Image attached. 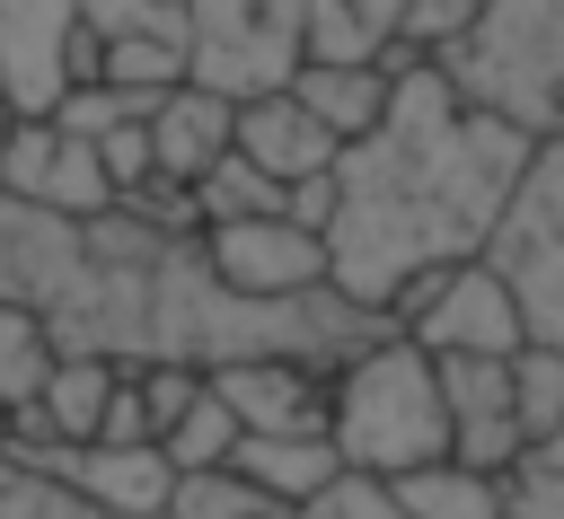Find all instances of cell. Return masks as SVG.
I'll return each instance as SVG.
<instances>
[{
    "label": "cell",
    "mask_w": 564,
    "mask_h": 519,
    "mask_svg": "<svg viewBox=\"0 0 564 519\" xmlns=\"http://www.w3.org/2000/svg\"><path fill=\"white\" fill-rule=\"evenodd\" d=\"M167 519H291V501H273V493L247 484L238 466H212V475H176Z\"/></svg>",
    "instance_id": "cell-24"
},
{
    "label": "cell",
    "mask_w": 564,
    "mask_h": 519,
    "mask_svg": "<svg viewBox=\"0 0 564 519\" xmlns=\"http://www.w3.org/2000/svg\"><path fill=\"white\" fill-rule=\"evenodd\" d=\"M79 79H123V88L194 79L185 0H79Z\"/></svg>",
    "instance_id": "cell-7"
},
{
    "label": "cell",
    "mask_w": 564,
    "mask_h": 519,
    "mask_svg": "<svg viewBox=\"0 0 564 519\" xmlns=\"http://www.w3.org/2000/svg\"><path fill=\"white\" fill-rule=\"evenodd\" d=\"M9 132H18V106H9V97H0V150H9Z\"/></svg>",
    "instance_id": "cell-29"
},
{
    "label": "cell",
    "mask_w": 564,
    "mask_h": 519,
    "mask_svg": "<svg viewBox=\"0 0 564 519\" xmlns=\"http://www.w3.org/2000/svg\"><path fill=\"white\" fill-rule=\"evenodd\" d=\"M212 387L247 431H335V369L317 361H229Z\"/></svg>",
    "instance_id": "cell-16"
},
{
    "label": "cell",
    "mask_w": 564,
    "mask_h": 519,
    "mask_svg": "<svg viewBox=\"0 0 564 519\" xmlns=\"http://www.w3.org/2000/svg\"><path fill=\"white\" fill-rule=\"evenodd\" d=\"M388 317H397V334H414L432 361H449V352H494V361H511V352L529 343L520 290L494 273V255H467V264L423 273Z\"/></svg>",
    "instance_id": "cell-6"
},
{
    "label": "cell",
    "mask_w": 564,
    "mask_h": 519,
    "mask_svg": "<svg viewBox=\"0 0 564 519\" xmlns=\"http://www.w3.org/2000/svg\"><path fill=\"white\" fill-rule=\"evenodd\" d=\"M194 26V79L220 97L291 88L308 62V0H185Z\"/></svg>",
    "instance_id": "cell-5"
},
{
    "label": "cell",
    "mask_w": 564,
    "mask_h": 519,
    "mask_svg": "<svg viewBox=\"0 0 564 519\" xmlns=\"http://www.w3.org/2000/svg\"><path fill=\"white\" fill-rule=\"evenodd\" d=\"M229 150H238V97H220L203 79L159 88V106H150V167L167 185H203Z\"/></svg>",
    "instance_id": "cell-15"
},
{
    "label": "cell",
    "mask_w": 564,
    "mask_h": 519,
    "mask_svg": "<svg viewBox=\"0 0 564 519\" xmlns=\"http://www.w3.org/2000/svg\"><path fill=\"white\" fill-rule=\"evenodd\" d=\"M291 519H414V510L397 501V484H379V475H352V466H344V475H335L317 501H300Z\"/></svg>",
    "instance_id": "cell-27"
},
{
    "label": "cell",
    "mask_w": 564,
    "mask_h": 519,
    "mask_svg": "<svg viewBox=\"0 0 564 519\" xmlns=\"http://www.w3.org/2000/svg\"><path fill=\"white\" fill-rule=\"evenodd\" d=\"M511 519H564V422L511 457Z\"/></svg>",
    "instance_id": "cell-26"
},
{
    "label": "cell",
    "mask_w": 564,
    "mask_h": 519,
    "mask_svg": "<svg viewBox=\"0 0 564 519\" xmlns=\"http://www.w3.org/2000/svg\"><path fill=\"white\" fill-rule=\"evenodd\" d=\"M203 255L220 281L256 290V299H291V290H317L335 281V255H326V229L291 220V211H256V220H203Z\"/></svg>",
    "instance_id": "cell-9"
},
{
    "label": "cell",
    "mask_w": 564,
    "mask_h": 519,
    "mask_svg": "<svg viewBox=\"0 0 564 519\" xmlns=\"http://www.w3.org/2000/svg\"><path fill=\"white\" fill-rule=\"evenodd\" d=\"M238 158L264 167L273 185H326L344 158V132L300 88H264V97H238Z\"/></svg>",
    "instance_id": "cell-13"
},
{
    "label": "cell",
    "mask_w": 564,
    "mask_h": 519,
    "mask_svg": "<svg viewBox=\"0 0 564 519\" xmlns=\"http://www.w3.org/2000/svg\"><path fill=\"white\" fill-rule=\"evenodd\" d=\"M79 264H88V220L44 211V202L0 185V308L53 317L70 299V281H79Z\"/></svg>",
    "instance_id": "cell-10"
},
{
    "label": "cell",
    "mask_w": 564,
    "mask_h": 519,
    "mask_svg": "<svg viewBox=\"0 0 564 519\" xmlns=\"http://www.w3.org/2000/svg\"><path fill=\"white\" fill-rule=\"evenodd\" d=\"M44 369H53V334H44V317H26V308H0V449H9L18 413L35 405Z\"/></svg>",
    "instance_id": "cell-22"
},
{
    "label": "cell",
    "mask_w": 564,
    "mask_h": 519,
    "mask_svg": "<svg viewBox=\"0 0 564 519\" xmlns=\"http://www.w3.org/2000/svg\"><path fill=\"white\" fill-rule=\"evenodd\" d=\"M35 466H53L62 484H79L115 519H167V501H176V457L159 440H79V449H53Z\"/></svg>",
    "instance_id": "cell-14"
},
{
    "label": "cell",
    "mask_w": 564,
    "mask_h": 519,
    "mask_svg": "<svg viewBox=\"0 0 564 519\" xmlns=\"http://www.w3.org/2000/svg\"><path fill=\"white\" fill-rule=\"evenodd\" d=\"M79 79V0H0V88L18 114H53Z\"/></svg>",
    "instance_id": "cell-11"
},
{
    "label": "cell",
    "mask_w": 564,
    "mask_h": 519,
    "mask_svg": "<svg viewBox=\"0 0 564 519\" xmlns=\"http://www.w3.org/2000/svg\"><path fill=\"white\" fill-rule=\"evenodd\" d=\"M335 449L352 475H414L432 457H449V405H441V361L414 334H379L335 369Z\"/></svg>",
    "instance_id": "cell-2"
},
{
    "label": "cell",
    "mask_w": 564,
    "mask_h": 519,
    "mask_svg": "<svg viewBox=\"0 0 564 519\" xmlns=\"http://www.w3.org/2000/svg\"><path fill=\"white\" fill-rule=\"evenodd\" d=\"M247 484H264L273 501H317L335 475H344V449H335V431H247L238 440V457H229Z\"/></svg>",
    "instance_id": "cell-17"
},
{
    "label": "cell",
    "mask_w": 564,
    "mask_h": 519,
    "mask_svg": "<svg viewBox=\"0 0 564 519\" xmlns=\"http://www.w3.org/2000/svg\"><path fill=\"white\" fill-rule=\"evenodd\" d=\"M476 9H485V0H414V9H405V35H397V62H432V53H449V44L476 26Z\"/></svg>",
    "instance_id": "cell-28"
},
{
    "label": "cell",
    "mask_w": 564,
    "mask_h": 519,
    "mask_svg": "<svg viewBox=\"0 0 564 519\" xmlns=\"http://www.w3.org/2000/svg\"><path fill=\"white\" fill-rule=\"evenodd\" d=\"M432 62L467 106L529 141H564V0H485L476 26Z\"/></svg>",
    "instance_id": "cell-3"
},
{
    "label": "cell",
    "mask_w": 564,
    "mask_h": 519,
    "mask_svg": "<svg viewBox=\"0 0 564 519\" xmlns=\"http://www.w3.org/2000/svg\"><path fill=\"white\" fill-rule=\"evenodd\" d=\"M494 273L520 290L529 343H564V141H538L494 238H485Z\"/></svg>",
    "instance_id": "cell-4"
},
{
    "label": "cell",
    "mask_w": 564,
    "mask_h": 519,
    "mask_svg": "<svg viewBox=\"0 0 564 519\" xmlns=\"http://www.w3.org/2000/svg\"><path fill=\"white\" fill-rule=\"evenodd\" d=\"M397 70H405V62H317V53H308L291 88H300L344 141H361V132H379V114H388V97H397Z\"/></svg>",
    "instance_id": "cell-18"
},
{
    "label": "cell",
    "mask_w": 564,
    "mask_h": 519,
    "mask_svg": "<svg viewBox=\"0 0 564 519\" xmlns=\"http://www.w3.org/2000/svg\"><path fill=\"white\" fill-rule=\"evenodd\" d=\"M397 501L414 519H511V475L467 466V457H432V466L397 475Z\"/></svg>",
    "instance_id": "cell-19"
},
{
    "label": "cell",
    "mask_w": 564,
    "mask_h": 519,
    "mask_svg": "<svg viewBox=\"0 0 564 519\" xmlns=\"http://www.w3.org/2000/svg\"><path fill=\"white\" fill-rule=\"evenodd\" d=\"M529 150L538 141L467 106L441 79V62H405L379 132L344 141L335 158V202H326L335 290L388 317L423 273L485 255Z\"/></svg>",
    "instance_id": "cell-1"
},
{
    "label": "cell",
    "mask_w": 564,
    "mask_h": 519,
    "mask_svg": "<svg viewBox=\"0 0 564 519\" xmlns=\"http://www.w3.org/2000/svg\"><path fill=\"white\" fill-rule=\"evenodd\" d=\"M0 185L26 194V202H44V211H70V220H97V211L123 202L106 150L88 132H70L62 114H18V132L0 150Z\"/></svg>",
    "instance_id": "cell-8"
},
{
    "label": "cell",
    "mask_w": 564,
    "mask_h": 519,
    "mask_svg": "<svg viewBox=\"0 0 564 519\" xmlns=\"http://www.w3.org/2000/svg\"><path fill=\"white\" fill-rule=\"evenodd\" d=\"M238 440H247V422L229 413V396H220L212 378H203V396L159 431V449L176 457V475H212V466H229V457H238Z\"/></svg>",
    "instance_id": "cell-21"
},
{
    "label": "cell",
    "mask_w": 564,
    "mask_h": 519,
    "mask_svg": "<svg viewBox=\"0 0 564 519\" xmlns=\"http://www.w3.org/2000/svg\"><path fill=\"white\" fill-rule=\"evenodd\" d=\"M414 0H308V53L317 62H397Z\"/></svg>",
    "instance_id": "cell-20"
},
{
    "label": "cell",
    "mask_w": 564,
    "mask_h": 519,
    "mask_svg": "<svg viewBox=\"0 0 564 519\" xmlns=\"http://www.w3.org/2000/svg\"><path fill=\"white\" fill-rule=\"evenodd\" d=\"M441 405H449V457L511 475V457L529 449L511 361H494V352H449V361H441Z\"/></svg>",
    "instance_id": "cell-12"
},
{
    "label": "cell",
    "mask_w": 564,
    "mask_h": 519,
    "mask_svg": "<svg viewBox=\"0 0 564 519\" xmlns=\"http://www.w3.org/2000/svg\"><path fill=\"white\" fill-rule=\"evenodd\" d=\"M0 519H115V510H97V501H88L79 484H62L53 466L0 449Z\"/></svg>",
    "instance_id": "cell-23"
},
{
    "label": "cell",
    "mask_w": 564,
    "mask_h": 519,
    "mask_svg": "<svg viewBox=\"0 0 564 519\" xmlns=\"http://www.w3.org/2000/svg\"><path fill=\"white\" fill-rule=\"evenodd\" d=\"M511 387H520L529 440H546V431L564 422V343H520V352H511Z\"/></svg>",
    "instance_id": "cell-25"
}]
</instances>
